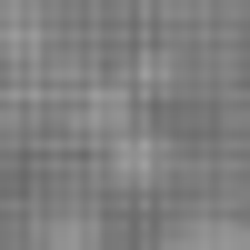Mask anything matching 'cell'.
Wrapping results in <instances>:
<instances>
[{
    "label": "cell",
    "mask_w": 250,
    "mask_h": 250,
    "mask_svg": "<svg viewBox=\"0 0 250 250\" xmlns=\"http://www.w3.org/2000/svg\"><path fill=\"white\" fill-rule=\"evenodd\" d=\"M170 250H250V230H190V240H170Z\"/></svg>",
    "instance_id": "obj_1"
}]
</instances>
